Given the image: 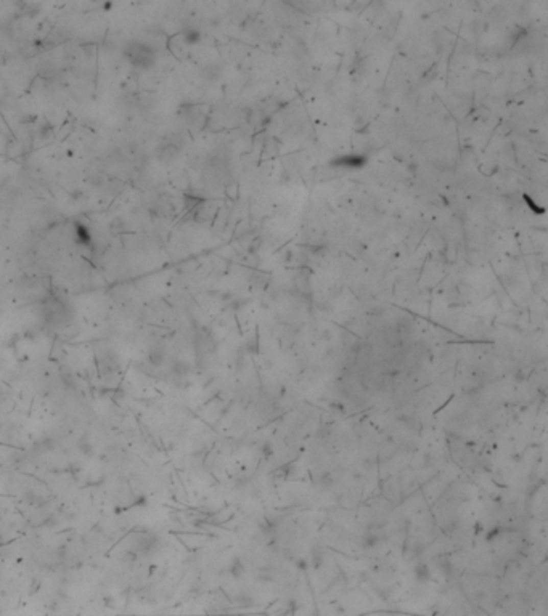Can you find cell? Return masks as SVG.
Instances as JSON below:
<instances>
[{
	"label": "cell",
	"instance_id": "6da1fadb",
	"mask_svg": "<svg viewBox=\"0 0 548 616\" xmlns=\"http://www.w3.org/2000/svg\"><path fill=\"white\" fill-rule=\"evenodd\" d=\"M73 308L69 302L60 294H49L42 300V316L43 321L52 327H63L71 321Z\"/></svg>",
	"mask_w": 548,
	"mask_h": 616
},
{
	"label": "cell",
	"instance_id": "7a4b0ae2",
	"mask_svg": "<svg viewBox=\"0 0 548 616\" xmlns=\"http://www.w3.org/2000/svg\"><path fill=\"white\" fill-rule=\"evenodd\" d=\"M129 63L137 69H150L156 61V52L145 42H130L124 50Z\"/></svg>",
	"mask_w": 548,
	"mask_h": 616
},
{
	"label": "cell",
	"instance_id": "3957f363",
	"mask_svg": "<svg viewBox=\"0 0 548 616\" xmlns=\"http://www.w3.org/2000/svg\"><path fill=\"white\" fill-rule=\"evenodd\" d=\"M365 162H367L365 156H360V154H347V156L335 159L333 166L346 167V169H360V167L365 166Z\"/></svg>",
	"mask_w": 548,
	"mask_h": 616
},
{
	"label": "cell",
	"instance_id": "277c9868",
	"mask_svg": "<svg viewBox=\"0 0 548 616\" xmlns=\"http://www.w3.org/2000/svg\"><path fill=\"white\" fill-rule=\"evenodd\" d=\"M74 233H76V238H78V243H79V244H82V246H90V243H92V235H90L89 228H87L85 225L76 223Z\"/></svg>",
	"mask_w": 548,
	"mask_h": 616
},
{
	"label": "cell",
	"instance_id": "5b68a950",
	"mask_svg": "<svg viewBox=\"0 0 548 616\" xmlns=\"http://www.w3.org/2000/svg\"><path fill=\"white\" fill-rule=\"evenodd\" d=\"M183 37H185V42H188V43H195L200 40L198 31H195V29H187L183 32Z\"/></svg>",
	"mask_w": 548,
	"mask_h": 616
}]
</instances>
